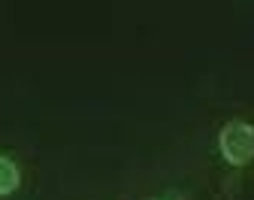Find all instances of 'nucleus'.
<instances>
[{"instance_id": "f257e3e1", "label": "nucleus", "mask_w": 254, "mask_h": 200, "mask_svg": "<svg viewBox=\"0 0 254 200\" xmlns=\"http://www.w3.org/2000/svg\"><path fill=\"white\" fill-rule=\"evenodd\" d=\"M218 149L227 164L245 167L254 161V127L248 121H227L218 133Z\"/></svg>"}, {"instance_id": "f03ea898", "label": "nucleus", "mask_w": 254, "mask_h": 200, "mask_svg": "<svg viewBox=\"0 0 254 200\" xmlns=\"http://www.w3.org/2000/svg\"><path fill=\"white\" fill-rule=\"evenodd\" d=\"M18 182H21L18 167H15L9 158H3V155H0V197L12 194V191L18 188Z\"/></svg>"}]
</instances>
